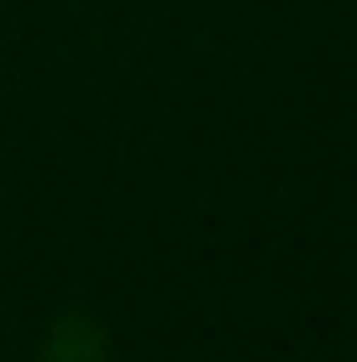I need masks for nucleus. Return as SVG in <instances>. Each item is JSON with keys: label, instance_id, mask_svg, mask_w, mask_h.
<instances>
[]
</instances>
